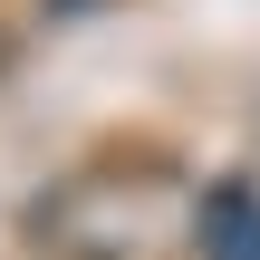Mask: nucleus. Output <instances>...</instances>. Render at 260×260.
Returning <instances> with one entry per match:
<instances>
[{
  "mask_svg": "<svg viewBox=\"0 0 260 260\" xmlns=\"http://www.w3.org/2000/svg\"><path fill=\"white\" fill-rule=\"evenodd\" d=\"M193 251H203V260H260V193H251V183H212V193H203Z\"/></svg>",
  "mask_w": 260,
  "mask_h": 260,
  "instance_id": "obj_2",
  "label": "nucleus"
},
{
  "mask_svg": "<svg viewBox=\"0 0 260 260\" xmlns=\"http://www.w3.org/2000/svg\"><path fill=\"white\" fill-rule=\"evenodd\" d=\"M154 232H164V203H154L145 183L87 174V183H68V193L39 203V241H48L58 260H145Z\"/></svg>",
  "mask_w": 260,
  "mask_h": 260,
  "instance_id": "obj_1",
  "label": "nucleus"
}]
</instances>
